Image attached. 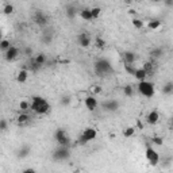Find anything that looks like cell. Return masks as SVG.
<instances>
[{"label":"cell","instance_id":"cell-1","mask_svg":"<svg viewBox=\"0 0 173 173\" xmlns=\"http://www.w3.org/2000/svg\"><path fill=\"white\" fill-rule=\"evenodd\" d=\"M50 103L41 96H32L31 103H30V110L35 112L37 115H45V114L50 112Z\"/></svg>","mask_w":173,"mask_h":173},{"label":"cell","instance_id":"cell-2","mask_svg":"<svg viewBox=\"0 0 173 173\" xmlns=\"http://www.w3.org/2000/svg\"><path fill=\"white\" fill-rule=\"evenodd\" d=\"M95 73L99 76V77H106L108 75H112L114 73V68L111 65V62L106 58H99L95 62Z\"/></svg>","mask_w":173,"mask_h":173},{"label":"cell","instance_id":"cell-3","mask_svg":"<svg viewBox=\"0 0 173 173\" xmlns=\"http://www.w3.org/2000/svg\"><path fill=\"white\" fill-rule=\"evenodd\" d=\"M137 89L139 92V95H142L143 97H148V99H152L154 96V93H156V87H154V84L148 81V80L138 81Z\"/></svg>","mask_w":173,"mask_h":173},{"label":"cell","instance_id":"cell-4","mask_svg":"<svg viewBox=\"0 0 173 173\" xmlns=\"http://www.w3.org/2000/svg\"><path fill=\"white\" fill-rule=\"evenodd\" d=\"M96 137H97V131L95 130L93 127H87L85 130L80 134V137L77 139L76 143H79V145H87L88 142L93 141Z\"/></svg>","mask_w":173,"mask_h":173},{"label":"cell","instance_id":"cell-5","mask_svg":"<svg viewBox=\"0 0 173 173\" xmlns=\"http://www.w3.org/2000/svg\"><path fill=\"white\" fill-rule=\"evenodd\" d=\"M71 146L58 145V148L53 152V160L56 161H68L71 158Z\"/></svg>","mask_w":173,"mask_h":173},{"label":"cell","instance_id":"cell-6","mask_svg":"<svg viewBox=\"0 0 173 173\" xmlns=\"http://www.w3.org/2000/svg\"><path fill=\"white\" fill-rule=\"evenodd\" d=\"M54 139H56V142L58 145H62V146H71L72 145V139L64 128H57V130L54 131Z\"/></svg>","mask_w":173,"mask_h":173},{"label":"cell","instance_id":"cell-7","mask_svg":"<svg viewBox=\"0 0 173 173\" xmlns=\"http://www.w3.org/2000/svg\"><path fill=\"white\" fill-rule=\"evenodd\" d=\"M145 156H146V160L149 161V164L152 167H157L160 164L161 158H160V154L157 153L156 149H153L152 146H146V150H145Z\"/></svg>","mask_w":173,"mask_h":173},{"label":"cell","instance_id":"cell-8","mask_svg":"<svg viewBox=\"0 0 173 173\" xmlns=\"http://www.w3.org/2000/svg\"><path fill=\"white\" fill-rule=\"evenodd\" d=\"M32 20H34V23L38 27H42V28H45L49 24V16L45 12H42V11H35L34 15H32Z\"/></svg>","mask_w":173,"mask_h":173},{"label":"cell","instance_id":"cell-9","mask_svg":"<svg viewBox=\"0 0 173 173\" xmlns=\"http://www.w3.org/2000/svg\"><path fill=\"white\" fill-rule=\"evenodd\" d=\"M91 43H92V38H91V35L88 34L87 31H83V32H80V34L77 35V45H79L80 47L87 49V47H89Z\"/></svg>","mask_w":173,"mask_h":173},{"label":"cell","instance_id":"cell-10","mask_svg":"<svg viewBox=\"0 0 173 173\" xmlns=\"http://www.w3.org/2000/svg\"><path fill=\"white\" fill-rule=\"evenodd\" d=\"M120 107L119 102L118 100H114V99H110V100H106L104 103L102 104V108L104 110V111H108V112H115L118 111Z\"/></svg>","mask_w":173,"mask_h":173},{"label":"cell","instance_id":"cell-11","mask_svg":"<svg viewBox=\"0 0 173 173\" xmlns=\"http://www.w3.org/2000/svg\"><path fill=\"white\" fill-rule=\"evenodd\" d=\"M19 54H20V50H19V47H16V46H11L8 50L4 53V58H6V61H15L18 57H19Z\"/></svg>","mask_w":173,"mask_h":173},{"label":"cell","instance_id":"cell-12","mask_svg":"<svg viewBox=\"0 0 173 173\" xmlns=\"http://www.w3.org/2000/svg\"><path fill=\"white\" fill-rule=\"evenodd\" d=\"M84 104H85V107L88 108V111L93 112L97 108L99 103H97V99L95 96H87L85 99H84Z\"/></svg>","mask_w":173,"mask_h":173},{"label":"cell","instance_id":"cell-13","mask_svg":"<svg viewBox=\"0 0 173 173\" xmlns=\"http://www.w3.org/2000/svg\"><path fill=\"white\" fill-rule=\"evenodd\" d=\"M158 120H160V112H158L157 110H153V111H150L148 115H146V123L150 124V126L158 123Z\"/></svg>","mask_w":173,"mask_h":173},{"label":"cell","instance_id":"cell-14","mask_svg":"<svg viewBox=\"0 0 173 173\" xmlns=\"http://www.w3.org/2000/svg\"><path fill=\"white\" fill-rule=\"evenodd\" d=\"M156 60H153V58H150V61H146L145 64H143L142 68L145 69L146 72H148V75L149 76H152L154 75V71H156Z\"/></svg>","mask_w":173,"mask_h":173},{"label":"cell","instance_id":"cell-15","mask_svg":"<svg viewBox=\"0 0 173 173\" xmlns=\"http://www.w3.org/2000/svg\"><path fill=\"white\" fill-rule=\"evenodd\" d=\"M43 68L42 65H39L38 62L35 61V58L34 57H30V61H28V65H27V69L30 72H32V73H37V72H39L41 69Z\"/></svg>","mask_w":173,"mask_h":173},{"label":"cell","instance_id":"cell-16","mask_svg":"<svg viewBox=\"0 0 173 173\" xmlns=\"http://www.w3.org/2000/svg\"><path fill=\"white\" fill-rule=\"evenodd\" d=\"M123 61H124V64H134V62L137 61V54H135L134 51H124Z\"/></svg>","mask_w":173,"mask_h":173},{"label":"cell","instance_id":"cell-17","mask_svg":"<svg viewBox=\"0 0 173 173\" xmlns=\"http://www.w3.org/2000/svg\"><path fill=\"white\" fill-rule=\"evenodd\" d=\"M65 15L69 18V19H75L77 15V7L73 4H68L65 7Z\"/></svg>","mask_w":173,"mask_h":173},{"label":"cell","instance_id":"cell-18","mask_svg":"<svg viewBox=\"0 0 173 173\" xmlns=\"http://www.w3.org/2000/svg\"><path fill=\"white\" fill-rule=\"evenodd\" d=\"M27 79H28V69H20L19 72H18V75H16V81L18 83H20V84H23L27 81Z\"/></svg>","mask_w":173,"mask_h":173},{"label":"cell","instance_id":"cell-19","mask_svg":"<svg viewBox=\"0 0 173 173\" xmlns=\"http://www.w3.org/2000/svg\"><path fill=\"white\" fill-rule=\"evenodd\" d=\"M149 56L150 58H153V60H158V58H161L164 56V49L162 47H154L149 51Z\"/></svg>","mask_w":173,"mask_h":173},{"label":"cell","instance_id":"cell-20","mask_svg":"<svg viewBox=\"0 0 173 173\" xmlns=\"http://www.w3.org/2000/svg\"><path fill=\"white\" fill-rule=\"evenodd\" d=\"M30 146H22V148L16 152V157L19 158V160H23V158H26L30 154Z\"/></svg>","mask_w":173,"mask_h":173},{"label":"cell","instance_id":"cell-21","mask_svg":"<svg viewBox=\"0 0 173 173\" xmlns=\"http://www.w3.org/2000/svg\"><path fill=\"white\" fill-rule=\"evenodd\" d=\"M80 16H81V19L85 20V22H89V20L93 19L91 8H84V10H81V11H80Z\"/></svg>","mask_w":173,"mask_h":173},{"label":"cell","instance_id":"cell-22","mask_svg":"<svg viewBox=\"0 0 173 173\" xmlns=\"http://www.w3.org/2000/svg\"><path fill=\"white\" fill-rule=\"evenodd\" d=\"M28 120H30V115H28L26 111H22L19 115L16 116V122L19 124H24V123H27Z\"/></svg>","mask_w":173,"mask_h":173},{"label":"cell","instance_id":"cell-23","mask_svg":"<svg viewBox=\"0 0 173 173\" xmlns=\"http://www.w3.org/2000/svg\"><path fill=\"white\" fill-rule=\"evenodd\" d=\"M134 77L138 80V81H142V80H146V77H149V75H148V72H146L143 68H139V69H137Z\"/></svg>","mask_w":173,"mask_h":173},{"label":"cell","instance_id":"cell-24","mask_svg":"<svg viewBox=\"0 0 173 173\" xmlns=\"http://www.w3.org/2000/svg\"><path fill=\"white\" fill-rule=\"evenodd\" d=\"M53 32L51 31H45L43 30V32H42V42L45 43V45H50L51 43V41H53Z\"/></svg>","mask_w":173,"mask_h":173},{"label":"cell","instance_id":"cell-25","mask_svg":"<svg viewBox=\"0 0 173 173\" xmlns=\"http://www.w3.org/2000/svg\"><path fill=\"white\" fill-rule=\"evenodd\" d=\"M161 24H162V22H161L160 19H150L148 22V27L150 28V30H157V28L161 27Z\"/></svg>","mask_w":173,"mask_h":173},{"label":"cell","instance_id":"cell-26","mask_svg":"<svg viewBox=\"0 0 173 173\" xmlns=\"http://www.w3.org/2000/svg\"><path fill=\"white\" fill-rule=\"evenodd\" d=\"M34 58H35V61L38 62L39 65L46 66V64H47V57H46V54H43V53H38Z\"/></svg>","mask_w":173,"mask_h":173},{"label":"cell","instance_id":"cell-27","mask_svg":"<svg viewBox=\"0 0 173 173\" xmlns=\"http://www.w3.org/2000/svg\"><path fill=\"white\" fill-rule=\"evenodd\" d=\"M162 93L164 95H173V81H168L164 84Z\"/></svg>","mask_w":173,"mask_h":173},{"label":"cell","instance_id":"cell-28","mask_svg":"<svg viewBox=\"0 0 173 173\" xmlns=\"http://www.w3.org/2000/svg\"><path fill=\"white\" fill-rule=\"evenodd\" d=\"M123 95L126 97H132V96H134V87L130 85V84L124 85L123 87Z\"/></svg>","mask_w":173,"mask_h":173},{"label":"cell","instance_id":"cell-29","mask_svg":"<svg viewBox=\"0 0 173 173\" xmlns=\"http://www.w3.org/2000/svg\"><path fill=\"white\" fill-rule=\"evenodd\" d=\"M11 46L12 45H11V42L8 41V39H2V42H0V50H2L3 53H6Z\"/></svg>","mask_w":173,"mask_h":173},{"label":"cell","instance_id":"cell-30","mask_svg":"<svg viewBox=\"0 0 173 173\" xmlns=\"http://www.w3.org/2000/svg\"><path fill=\"white\" fill-rule=\"evenodd\" d=\"M124 71H126L127 75L134 76L135 72H137V68H134V66H132V64H124Z\"/></svg>","mask_w":173,"mask_h":173},{"label":"cell","instance_id":"cell-31","mask_svg":"<svg viewBox=\"0 0 173 173\" xmlns=\"http://www.w3.org/2000/svg\"><path fill=\"white\" fill-rule=\"evenodd\" d=\"M95 45H96L97 49H104L106 47V41L102 38V37H96V38H95Z\"/></svg>","mask_w":173,"mask_h":173},{"label":"cell","instance_id":"cell-32","mask_svg":"<svg viewBox=\"0 0 173 173\" xmlns=\"http://www.w3.org/2000/svg\"><path fill=\"white\" fill-rule=\"evenodd\" d=\"M14 11H15V8H14L12 4H6L3 7V14L4 15H11V14H14Z\"/></svg>","mask_w":173,"mask_h":173},{"label":"cell","instance_id":"cell-33","mask_svg":"<svg viewBox=\"0 0 173 173\" xmlns=\"http://www.w3.org/2000/svg\"><path fill=\"white\" fill-rule=\"evenodd\" d=\"M132 26H134L135 28H138V30H141V28L143 27V20L142 19H138V18H134V19L131 20Z\"/></svg>","mask_w":173,"mask_h":173},{"label":"cell","instance_id":"cell-34","mask_svg":"<svg viewBox=\"0 0 173 173\" xmlns=\"http://www.w3.org/2000/svg\"><path fill=\"white\" fill-rule=\"evenodd\" d=\"M134 132H135V128L134 127H126L123 130V135L126 138H130V137H132V135H134Z\"/></svg>","mask_w":173,"mask_h":173},{"label":"cell","instance_id":"cell-35","mask_svg":"<svg viewBox=\"0 0 173 173\" xmlns=\"http://www.w3.org/2000/svg\"><path fill=\"white\" fill-rule=\"evenodd\" d=\"M71 100H72L71 96H62L61 100H60V104L64 106V107H68V106L71 104Z\"/></svg>","mask_w":173,"mask_h":173},{"label":"cell","instance_id":"cell-36","mask_svg":"<svg viewBox=\"0 0 173 173\" xmlns=\"http://www.w3.org/2000/svg\"><path fill=\"white\" fill-rule=\"evenodd\" d=\"M19 108H20V111H28L30 110V103L26 100H22L19 103Z\"/></svg>","mask_w":173,"mask_h":173},{"label":"cell","instance_id":"cell-37","mask_svg":"<svg viewBox=\"0 0 173 173\" xmlns=\"http://www.w3.org/2000/svg\"><path fill=\"white\" fill-rule=\"evenodd\" d=\"M152 143L157 146H162L164 145V139L162 137H152Z\"/></svg>","mask_w":173,"mask_h":173},{"label":"cell","instance_id":"cell-38","mask_svg":"<svg viewBox=\"0 0 173 173\" xmlns=\"http://www.w3.org/2000/svg\"><path fill=\"white\" fill-rule=\"evenodd\" d=\"M22 53H23V56H26V57H32V47L31 46H24L23 47V51H22Z\"/></svg>","mask_w":173,"mask_h":173},{"label":"cell","instance_id":"cell-39","mask_svg":"<svg viewBox=\"0 0 173 173\" xmlns=\"http://www.w3.org/2000/svg\"><path fill=\"white\" fill-rule=\"evenodd\" d=\"M92 11V16H93V19H97L99 15H100V12H102V8L100 7H93V8H91Z\"/></svg>","mask_w":173,"mask_h":173},{"label":"cell","instance_id":"cell-40","mask_svg":"<svg viewBox=\"0 0 173 173\" xmlns=\"http://www.w3.org/2000/svg\"><path fill=\"white\" fill-rule=\"evenodd\" d=\"M0 130H2L3 132L7 131V120H6V119H2V120H0Z\"/></svg>","mask_w":173,"mask_h":173},{"label":"cell","instance_id":"cell-41","mask_svg":"<svg viewBox=\"0 0 173 173\" xmlns=\"http://www.w3.org/2000/svg\"><path fill=\"white\" fill-rule=\"evenodd\" d=\"M92 89H93V93H102V87L100 85H95L93 88H92Z\"/></svg>","mask_w":173,"mask_h":173},{"label":"cell","instance_id":"cell-42","mask_svg":"<svg viewBox=\"0 0 173 173\" xmlns=\"http://www.w3.org/2000/svg\"><path fill=\"white\" fill-rule=\"evenodd\" d=\"M164 3H165V6H168V7H173V0H164Z\"/></svg>","mask_w":173,"mask_h":173},{"label":"cell","instance_id":"cell-43","mask_svg":"<svg viewBox=\"0 0 173 173\" xmlns=\"http://www.w3.org/2000/svg\"><path fill=\"white\" fill-rule=\"evenodd\" d=\"M23 173H34L35 172V169H32V168H28V169H23V171H22Z\"/></svg>","mask_w":173,"mask_h":173},{"label":"cell","instance_id":"cell-44","mask_svg":"<svg viewBox=\"0 0 173 173\" xmlns=\"http://www.w3.org/2000/svg\"><path fill=\"white\" fill-rule=\"evenodd\" d=\"M137 126H138L139 128H142V127H143V124H142V123H141V122H139V120H138V122H137Z\"/></svg>","mask_w":173,"mask_h":173},{"label":"cell","instance_id":"cell-45","mask_svg":"<svg viewBox=\"0 0 173 173\" xmlns=\"http://www.w3.org/2000/svg\"><path fill=\"white\" fill-rule=\"evenodd\" d=\"M123 2H124V3H126V4H130V3L132 2V0H123Z\"/></svg>","mask_w":173,"mask_h":173},{"label":"cell","instance_id":"cell-46","mask_svg":"<svg viewBox=\"0 0 173 173\" xmlns=\"http://www.w3.org/2000/svg\"><path fill=\"white\" fill-rule=\"evenodd\" d=\"M171 126H172V128H173V115H172V118H171Z\"/></svg>","mask_w":173,"mask_h":173},{"label":"cell","instance_id":"cell-47","mask_svg":"<svg viewBox=\"0 0 173 173\" xmlns=\"http://www.w3.org/2000/svg\"><path fill=\"white\" fill-rule=\"evenodd\" d=\"M153 3H158V2H161V0H152Z\"/></svg>","mask_w":173,"mask_h":173}]
</instances>
